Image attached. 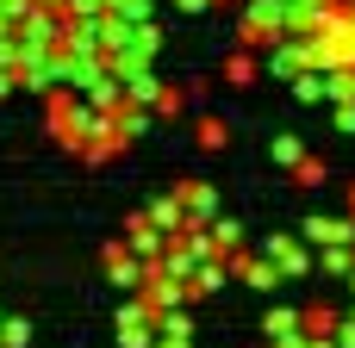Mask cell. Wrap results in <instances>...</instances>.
<instances>
[{
  "instance_id": "1",
  "label": "cell",
  "mask_w": 355,
  "mask_h": 348,
  "mask_svg": "<svg viewBox=\"0 0 355 348\" xmlns=\"http://www.w3.org/2000/svg\"><path fill=\"white\" fill-rule=\"evenodd\" d=\"M119 342L125 348H150L156 342V311H150L144 299H131V305L119 311Z\"/></svg>"
},
{
  "instance_id": "2",
  "label": "cell",
  "mask_w": 355,
  "mask_h": 348,
  "mask_svg": "<svg viewBox=\"0 0 355 348\" xmlns=\"http://www.w3.org/2000/svg\"><path fill=\"white\" fill-rule=\"evenodd\" d=\"M106 280H112V286H125V293H137V280H144V262H137L131 249H119V243H112V249H106Z\"/></svg>"
},
{
  "instance_id": "3",
  "label": "cell",
  "mask_w": 355,
  "mask_h": 348,
  "mask_svg": "<svg viewBox=\"0 0 355 348\" xmlns=\"http://www.w3.org/2000/svg\"><path fill=\"white\" fill-rule=\"evenodd\" d=\"M337 305H312V311H300V336H337Z\"/></svg>"
},
{
  "instance_id": "4",
  "label": "cell",
  "mask_w": 355,
  "mask_h": 348,
  "mask_svg": "<svg viewBox=\"0 0 355 348\" xmlns=\"http://www.w3.org/2000/svg\"><path fill=\"white\" fill-rule=\"evenodd\" d=\"M268 262H281L287 274H306V249H300V243H287V237H281V243H268Z\"/></svg>"
},
{
  "instance_id": "5",
  "label": "cell",
  "mask_w": 355,
  "mask_h": 348,
  "mask_svg": "<svg viewBox=\"0 0 355 348\" xmlns=\"http://www.w3.org/2000/svg\"><path fill=\"white\" fill-rule=\"evenodd\" d=\"M306 237H312V243H343V237H355V224H337V218H312V224H306Z\"/></svg>"
},
{
  "instance_id": "6",
  "label": "cell",
  "mask_w": 355,
  "mask_h": 348,
  "mask_svg": "<svg viewBox=\"0 0 355 348\" xmlns=\"http://www.w3.org/2000/svg\"><path fill=\"white\" fill-rule=\"evenodd\" d=\"M237 274H243L250 286H262V293H268V286L281 280V274H275V262H237Z\"/></svg>"
},
{
  "instance_id": "7",
  "label": "cell",
  "mask_w": 355,
  "mask_h": 348,
  "mask_svg": "<svg viewBox=\"0 0 355 348\" xmlns=\"http://www.w3.org/2000/svg\"><path fill=\"white\" fill-rule=\"evenodd\" d=\"M31 342V324L25 318H0V348H25Z\"/></svg>"
},
{
  "instance_id": "8",
  "label": "cell",
  "mask_w": 355,
  "mask_h": 348,
  "mask_svg": "<svg viewBox=\"0 0 355 348\" xmlns=\"http://www.w3.org/2000/svg\"><path fill=\"white\" fill-rule=\"evenodd\" d=\"M262 324H268V336H287V330L300 324V311H287V305H275V311H268Z\"/></svg>"
},
{
  "instance_id": "9",
  "label": "cell",
  "mask_w": 355,
  "mask_h": 348,
  "mask_svg": "<svg viewBox=\"0 0 355 348\" xmlns=\"http://www.w3.org/2000/svg\"><path fill=\"white\" fill-rule=\"evenodd\" d=\"M156 224H162V230H187V224H181V205H175V199H168V205H156Z\"/></svg>"
},
{
  "instance_id": "10",
  "label": "cell",
  "mask_w": 355,
  "mask_h": 348,
  "mask_svg": "<svg viewBox=\"0 0 355 348\" xmlns=\"http://www.w3.org/2000/svg\"><path fill=\"white\" fill-rule=\"evenodd\" d=\"M150 348H187V336H162V330H156V342Z\"/></svg>"
}]
</instances>
